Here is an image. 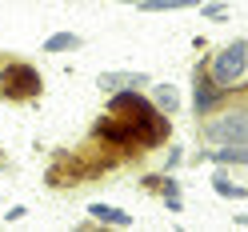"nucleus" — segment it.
<instances>
[{
    "label": "nucleus",
    "instance_id": "f03ea898",
    "mask_svg": "<svg viewBox=\"0 0 248 232\" xmlns=\"http://www.w3.org/2000/svg\"><path fill=\"white\" fill-rule=\"evenodd\" d=\"M244 68H248V40H232L228 48H220L212 56V64H208V80L216 84V88H232L244 76Z\"/></svg>",
    "mask_w": 248,
    "mask_h": 232
},
{
    "label": "nucleus",
    "instance_id": "9d476101",
    "mask_svg": "<svg viewBox=\"0 0 248 232\" xmlns=\"http://www.w3.org/2000/svg\"><path fill=\"white\" fill-rule=\"evenodd\" d=\"M152 96H156V108L168 116V112H176V104H180V96H176V88L172 84H156L152 88Z\"/></svg>",
    "mask_w": 248,
    "mask_h": 232
},
{
    "label": "nucleus",
    "instance_id": "f257e3e1",
    "mask_svg": "<svg viewBox=\"0 0 248 232\" xmlns=\"http://www.w3.org/2000/svg\"><path fill=\"white\" fill-rule=\"evenodd\" d=\"M96 132L116 144H160L168 136V116H160L136 88H124L112 96V112L96 124Z\"/></svg>",
    "mask_w": 248,
    "mask_h": 232
},
{
    "label": "nucleus",
    "instance_id": "423d86ee",
    "mask_svg": "<svg viewBox=\"0 0 248 232\" xmlns=\"http://www.w3.org/2000/svg\"><path fill=\"white\" fill-rule=\"evenodd\" d=\"M88 212H92V220H100V224H116V228H132V216L124 212V208H116V204H88Z\"/></svg>",
    "mask_w": 248,
    "mask_h": 232
},
{
    "label": "nucleus",
    "instance_id": "7ed1b4c3",
    "mask_svg": "<svg viewBox=\"0 0 248 232\" xmlns=\"http://www.w3.org/2000/svg\"><path fill=\"white\" fill-rule=\"evenodd\" d=\"M0 92H4V96H16V100L36 96V92H40V72H36L32 64L12 60V64L0 68Z\"/></svg>",
    "mask_w": 248,
    "mask_h": 232
},
{
    "label": "nucleus",
    "instance_id": "6e6552de",
    "mask_svg": "<svg viewBox=\"0 0 248 232\" xmlns=\"http://www.w3.org/2000/svg\"><path fill=\"white\" fill-rule=\"evenodd\" d=\"M208 156L220 160V164H248V144H224V148L208 152Z\"/></svg>",
    "mask_w": 248,
    "mask_h": 232
},
{
    "label": "nucleus",
    "instance_id": "1a4fd4ad",
    "mask_svg": "<svg viewBox=\"0 0 248 232\" xmlns=\"http://www.w3.org/2000/svg\"><path fill=\"white\" fill-rule=\"evenodd\" d=\"M72 48H80V36L76 32H56L44 40V52H72Z\"/></svg>",
    "mask_w": 248,
    "mask_h": 232
},
{
    "label": "nucleus",
    "instance_id": "4468645a",
    "mask_svg": "<svg viewBox=\"0 0 248 232\" xmlns=\"http://www.w3.org/2000/svg\"><path fill=\"white\" fill-rule=\"evenodd\" d=\"M116 4H140V0H116Z\"/></svg>",
    "mask_w": 248,
    "mask_h": 232
},
{
    "label": "nucleus",
    "instance_id": "20e7f679",
    "mask_svg": "<svg viewBox=\"0 0 248 232\" xmlns=\"http://www.w3.org/2000/svg\"><path fill=\"white\" fill-rule=\"evenodd\" d=\"M208 136L216 144H248V112H228L208 124Z\"/></svg>",
    "mask_w": 248,
    "mask_h": 232
},
{
    "label": "nucleus",
    "instance_id": "f8f14e48",
    "mask_svg": "<svg viewBox=\"0 0 248 232\" xmlns=\"http://www.w3.org/2000/svg\"><path fill=\"white\" fill-rule=\"evenodd\" d=\"M212 188L220 192V196H232V200H240V196H244V188H240V184H232L224 172H216V176H212Z\"/></svg>",
    "mask_w": 248,
    "mask_h": 232
},
{
    "label": "nucleus",
    "instance_id": "ddd939ff",
    "mask_svg": "<svg viewBox=\"0 0 248 232\" xmlns=\"http://www.w3.org/2000/svg\"><path fill=\"white\" fill-rule=\"evenodd\" d=\"M24 212H28V208H24V204H12V208H8V212H4V220H20V216H24Z\"/></svg>",
    "mask_w": 248,
    "mask_h": 232
},
{
    "label": "nucleus",
    "instance_id": "39448f33",
    "mask_svg": "<svg viewBox=\"0 0 248 232\" xmlns=\"http://www.w3.org/2000/svg\"><path fill=\"white\" fill-rule=\"evenodd\" d=\"M96 84H100L104 92H124V88H140V84H148V76H144V72H100Z\"/></svg>",
    "mask_w": 248,
    "mask_h": 232
},
{
    "label": "nucleus",
    "instance_id": "0eeeda50",
    "mask_svg": "<svg viewBox=\"0 0 248 232\" xmlns=\"http://www.w3.org/2000/svg\"><path fill=\"white\" fill-rule=\"evenodd\" d=\"M216 96H220V88H216L204 72H196V92H192V100H196V112H208V108L216 104Z\"/></svg>",
    "mask_w": 248,
    "mask_h": 232
},
{
    "label": "nucleus",
    "instance_id": "9b49d317",
    "mask_svg": "<svg viewBox=\"0 0 248 232\" xmlns=\"http://www.w3.org/2000/svg\"><path fill=\"white\" fill-rule=\"evenodd\" d=\"M196 0H140L144 12H176V8H192Z\"/></svg>",
    "mask_w": 248,
    "mask_h": 232
}]
</instances>
